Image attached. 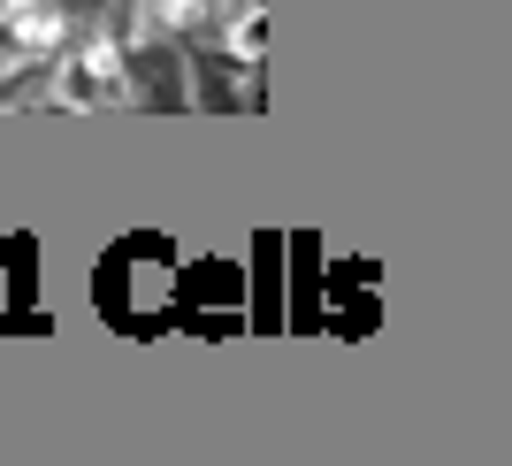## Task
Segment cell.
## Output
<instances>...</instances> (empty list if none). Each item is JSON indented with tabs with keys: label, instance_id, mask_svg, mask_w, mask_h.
<instances>
[{
	"label": "cell",
	"instance_id": "2",
	"mask_svg": "<svg viewBox=\"0 0 512 466\" xmlns=\"http://www.w3.org/2000/svg\"><path fill=\"white\" fill-rule=\"evenodd\" d=\"M0 16H8V31H16L23 54H46V46H62V16H54L46 0H8Z\"/></svg>",
	"mask_w": 512,
	"mask_h": 466
},
{
	"label": "cell",
	"instance_id": "3",
	"mask_svg": "<svg viewBox=\"0 0 512 466\" xmlns=\"http://www.w3.org/2000/svg\"><path fill=\"white\" fill-rule=\"evenodd\" d=\"M207 16H222V0H146L138 39H161V31H184V23H207Z\"/></svg>",
	"mask_w": 512,
	"mask_h": 466
},
{
	"label": "cell",
	"instance_id": "4",
	"mask_svg": "<svg viewBox=\"0 0 512 466\" xmlns=\"http://www.w3.org/2000/svg\"><path fill=\"white\" fill-rule=\"evenodd\" d=\"M260 39H268V23H260V16H245V23H237V54H260Z\"/></svg>",
	"mask_w": 512,
	"mask_h": 466
},
{
	"label": "cell",
	"instance_id": "1",
	"mask_svg": "<svg viewBox=\"0 0 512 466\" xmlns=\"http://www.w3.org/2000/svg\"><path fill=\"white\" fill-rule=\"evenodd\" d=\"M62 100H69V107H100V100H123V54H115V39H92L85 54H77V69H69Z\"/></svg>",
	"mask_w": 512,
	"mask_h": 466
}]
</instances>
